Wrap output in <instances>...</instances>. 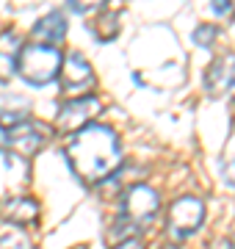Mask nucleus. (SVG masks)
I'll return each instance as SVG.
<instances>
[{
	"instance_id": "nucleus-1",
	"label": "nucleus",
	"mask_w": 235,
	"mask_h": 249,
	"mask_svg": "<svg viewBox=\"0 0 235 249\" xmlns=\"http://www.w3.org/2000/svg\"><path fill=\"white\" fill-rule=\"evenodd\" d=\"M67 160L83 183H100L122 166V144L105 124H86L67 144Z\"/></svg>"
},
{
	"instance_id": "nucleus-2",
	"label": "nucleus",
	"mask_w": 235,
	"mask_h": 249,
	"mask_svg": "<svg viewBox=\"0 0 235 249\" xmlns=\"http://www.w3.org/2000/svg\"><path fill=\"white\" fill-rule=\"evenodd\" d=\"M61 61H64V55H61L58 47L39 45L36 42V45L22 47V53H19V58H17V70L28 83L45 86V83H50V80L58 78Z\"/></svg>"
},
{
	"instance_id": "nucleus-3",
	"label": "nucleus",
	"mask_w": 235,
	"mask_h": 249,
	"mask_svg": "<svg viewBox=\"0 0 235 249\" xmlns=\"http://www.w3.org/2000/svg\"><path fill=\"white\" fill-rule=\"evenodd\" d=\"M161 211V196L158 191L144 183H136L125 191V199H122V219H125L130 227H147Z\"/></svg>"
},
{
	"instance_id": "nucleus-4",
	"label": "nucleus",
	"mask_w": 235,
	"mask_h": 249,
	"mask_svg": "<svg viewBox=\"0 0 235 249\" xmlns=\"http://www.w3.org/2000/svg\"><path fill=\"white\" fill-rule=\"evenodd\" d=\"M205 222V202L199 196H180L169 208V232L174 238H185L197 232Z\"/></svg>"
},
{
	"instance_id": "nucleus-5",
	"label": "nucleus",
	"mask_w": 235,
	"mask_h": 249,
	"mask_svg": "<svg viewBox=\"0 0 235 249\" xmlns=\"http://www.w3.org/2000/svg\"><path fill=\"white\" fill-rule=\"evenodd\" d=\"M102 111V103H100V97H94V94H86V97H75L69 100V103H64V108L58 111V119H55V127L61 130V133H78V130H83L86 124L94 119V116Z\"/></svg>"
},
{
	"instance_id": "nucleus-6",
	"label": "nucleus",
	"mask_w": 235,
	"mask_h": 249,
	"mask_svg": "<svg viewBox=\"0 0 235 249\" xmlns=\"http://www.w3.org/2000/svg\"><path fill=\"white\" fill-rule=\"evenodd\" d=\"M47 139H50V127L34 122V119H28V122L17 124L14 130L6 133V147H9L14 155H19V158H34V155L47 144Z\"/></svg>"
},
{
	"instance_id": "nucleus-7",
	"label": "nucleus",
	"mask_w": 235,
	"mask_h": 249,
	"mask_svg": "<svg viewBox=\"0 0 235 249\" xmlns=\"http://www.w3.org/2000/svg\"><path fill=\"white\" fill-rule=\"evenodd\" d=\"M61 89L67 94H78V97H86V91L94 86V72H91V64L83 58L81 53H69L61 61Z\"/></svg>"
},
{
	"instance_id": "nucleus-8",
	"label": "nucleus",
	"mask_w": 235,
	"mask_h": 249,
	"mask_svg": "<svg viewBox=\"0 0 235 249\" xmlns=\"http://www.w3.org/2000/svg\"><path fill=\"white\" fill-rule=\"evenodd\" d=\"M205 89L210 97H221V94H233L235 91V53L218 55L216 61L208 67L205 75Z\"/></svg>"
},
{
	"instance_id": "nucleus-9",
	"label": "nucleus",
	"mask_w": 235,
	"mask_h": 249,
	"mask_svg": "<svg viewBox=\"0 0 235 249\" xmlns=\"http://www.w3.org/2000/svg\"><path fill=\"white\" fill-rule=\"evenodd\" d=\"M0 219L6 224H36L39 202L31 196H6L0 199Z\"/></svg>"
},
{
	"instance_id": "nucleus-10",
	"label": "nucleus",
	"mask_w": 235,
	"mask_h": 249,
	"mask_svg": "<svg viewBox=\"0 0 235 249\" xmlns=\"http://www.w3.org/2000/svg\"><path fill=\"white\" fill-rule=\"evenodd\" d=\"M22 53V36L17 31H3L0 34V83H9L17 75V58Z\"/></svg>"
},
{
	"instance_id": "nucleus-11",
	"label": "nucleus",
	"mask_w": 235,
	"mask_h": 249,
	"mask_svg": "<svg viewBox=\"0 0 235 249\" xmlns=\"http://www.w3.org/2000/svg\"><path fill=\"white\" fill-rule=\"evenodd\" d=\"M31 106L28 100L17 97V94H0V130H14L17 124L31 119Z\"/></svg>"
},
{
	"instance_id": "nucleus-12",
	"label": "nucleus",
	"mask_w": 235,
	"mask_h": 249,
	"mask_svg": "<svg viewBox=\"0 0 235 249\" xmlns=\"http://www.w3.org/2000/svg\"><path fill=\"white\" fill-rule=\"evenodd\" d=\"M34 36L39 39V45H50V47L64 42V36H67V17H64L61 11L45 14V17L34 25Z\"/></svg>"
},
{
	"instance_id": "nucleus-13",
	"label": "nucleus",
	"mask_w": 235,
	"mask_h": 249,
	"mask_svg": "<svg viewBox=\"0 0 235 249\" xmlns=\"http://www.w3.org/2000/svg\"><path fill=\"white\" fill-rule=\"evenodd\" d=\"M94 31H97V39H102V42L114 39V36L119 34V17L102 6V14H100V19L94 22Z\"/></svg>"
},
{
	"instance_id": "nucleus-14",
	"label": "nucleus",
	"mask_w": 235,
	"mask_h": 249,
	"mask_svg": "<svg viewBox=\"0 0 235 249\" xmlns=\"http://www.w3.org/2000/svg\"><path fill=\"white\" fill-rule=\"evenodd\" d=\"M0 249H34V244L19 227H14V230L0 235Z\"/></svg>"
},
{
	"instance_id": "nucleus-15",
	"label": "nucleus",
	"mask_w": 235,
	"mask_h": 249,
	"mask_svg": "<svg viewBox=\"0 0 235 249\" xmlns=\"http://www.w3.org/2000/svg\"><path fill=\"white\" fill-rule=\"evenodd\" d=\"M216 36H218V28L216 25H199L197 31H194V42H197L199 47H213Z\"/></svg>"
},
{
	"instance_id": "nucleus-16",
	"label": "nucleus",
	"mask_w": 235,
	"mask_h": 249,
	"mask_svg": "<svg viewBox=\"0 0 235 249\" xmlns=\"http://www.w3.org/2000/svg\"><path fill=\"white\" fill-rule=\"evenodd\" d=\"M114 249H144V247H141V241L138 238H125V241H119Z\"/></svg>"
},
{
	"instance_id": "nucleus-17",
	"label": "nucleus",
	"mask_w": 235,
	"mask_h": 249,
	"mask_svg": "<svg viewBox=\"0 0 235 249\" xmlns=\"http://www.w3.org/2000/svg\"><path fill=\"white\" fill-rule=\"evenodd\" d=\"M230 9H233V3H227V0H221V3H213V11H216V14H227Z\"/></svg>"
},
{
	"instance_id": "nucleus-18",
	"label": "nucleus",
	"mask_w": 235,
	"mask_h": 249,
	"mask_svg": "<svg viewBox=\"0 0 235 249\" xmlns=\"http://www.w3.org/2000/svg\"><path fill=\"white\" fill-rule=\"evenodd\" d=\"M0 150H6V130H0Z\"/></svg>"
},
{
	"instance_id": "nucleus-19",
	"label": "nucleus",
	"mask_w": 235,
	"mask_h": 249,
	"mask_svg": "<svg viewBox=\"0 0 235 249\" xmlns=\"http://www.w3.org/2000/svg\"><path fill=\"white\" fill-rule=\"evenodd\" d=\"M227 247H230V249H235V232H233V238L227 241Z\"/></svg>"
},
{
	"instance_id": "nucleus-20",
	"label": "nucleus",
	"mask_w": 235,
	"mask_h": 249,
	"mask_svg": "<svg viewBox=\"0 0 235 249\" xmlns=\"http://www.w3.org/2000/svg\"><path fill=\"white\" fill-rule=\"evenodd\" d=\"M166 249H174V247H166Z\"/></svg>"
}]
</instances>
